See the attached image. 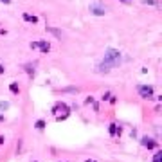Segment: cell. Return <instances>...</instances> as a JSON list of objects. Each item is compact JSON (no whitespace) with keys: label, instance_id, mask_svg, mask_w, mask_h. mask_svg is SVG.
Instances as JSON below:
<instances>
[{"label":"cell","instance_id":"cell-1","mask_svg":"<svg viewBox=\"0 0 162 162\" xmlns=\"http://www.w3.org/2000/svg\"><path fill=\"white\" fill-rule=\"evenodd\" d=\"M121 63V52L115 49H106L104 51V60L97 65V72H110L112 67Z\"/></svg>","mask_w":162,"mask_h":162},{"label":"cell","instance_id":"cell-2","mask_svg":"<svg viewBox=\"0 0 162 162\" xmlns=\"http://www.w3.org/2000/svg\"><path fill=\"white\" fill-rule=\"evenodd\" d=\"M54 115H56L58 121L67 119V117H69V106H67L65 103H58V104L54 106Z\"/></svg>","mask_w":162,"mask_h":162},{"label":"cell","instance_id":"cell-3","mask_svg":"<svg viewBox=\"0 0 162 162\" xmlns=\"http://www.w3.org/2000/svg\"><path fill=\"white\" fill-rule=\"evenodd\" d=\"M90 13L96 15V16H103V15H106V5H103L101 2H92L90 4Z\"/></svg>","mask_w":162,"mask_h":162},{"label":"cell","instance_id":"cell-4","mask_svg":"<svg viewBox=\"0 0 162 162\" xmlns=\"http://www.w3.org/2000/svg\"><path fill=\"white\" fill-rule=\"evenodd\" d=\"M137 90H139L142 99H151L153 97V86H150V85H139Z\"/></svg>","mask_w":162,"mask_h":162},{"label":"cell","instance_id":"cell-5","mask_svg":"<svg viewBox=\"0 0 162 162\" xmlns=\"http://www.w3.org/2000/svg\"><path fill=\"white\" fill-rule=\"evenodd\" d=\"M36 49H40L41 54H47L51 51V43L47 40H41V41H36Z\"/></svg>","mask_w":162,"mask_h":162},{"label":"cell","instance_id":"cell-6","mask_svg":"<svg viewBox=\"0 0 162 162\" xmlns=\"http://www.w3.org/2000/svg\"><path fill=\"white\" fill-rule=\"evenodd\" d=\"M141 142H142V146H144V148H148V150H153V148H157V146H159V142H157V141L148 139V137H144Z\"/></svg>","mask_w":162,"mask_h":162},{"label":"cell","instance_id":"cell-7","mask_svg":"<svg viewBox=\"0 0 162 162\" xmlns=\"http://www.w3.org/2000/svg\"><path fill=\"white\" fill-rule=\"evenodd\" d=\"M23 20L29 22V23H38V18L34 15H29V13H23Z\"/></svg>","mask_w":162,"mask_h":162},{"label":"cell","instance_id":"cell-8","mask_svg":"<svg viewBox=\"0 0 162 162\" xmlns=\"http://www.w3.org/2000/svg\"><path fill=\"white\" fill-rule=\"evenodd\" d=\"M110 133L112 135H121V128H117L115 124H110Z\"/></svg>","mask_w":162,"mask_h":162},{"label":"cell","instance_id":"cell-9","mask_svg":"<svg viewBox=\"0 0 162 162\" xmlns=\"http://www.w3.org/2000/svg\"><path fill=\"white\" fill-rule=\"evenodd\" d=\"M9 90H11L13 94H18V92H20V88H18L16 83H11V85H9Z\"/></svg>","mask_w":162,"mask_h":162},{"label":"cell","instance_id":"cell-10","mask_svg":"<svg viewBox=\"0 0 162 162\" xmlns=\"http://www.w3.org/2000/svg\"><path fill=\"white\" fill-rule=\"evenodd\" d=\"M153 162H162V151H157L155 157H153Z\"/></svg>","mask_w":162,"mask_h":162},{"label":"cell","instance_id":"cell-11","mask_svg":"<svg viewBox=\"0 0 162 162\" xmlns=\"http://www.w3.org/2000/svg\"><path fill=\"white\" fill-rule=\"evenodd\" d=\"M7 108H9V103H7V101H0V110H2V112H4V110H7Z\"/></svg>","mask_w":162,"mask_h":162},{"label":"cell","instance_id":"cell-12","mask_svg":"<svg viewBox=\"0 0 162 162\" xmlns=\"http://www.w3.org/2000/svg\"><path fill=\"white\" fill-rule=\"evenodd\" d=\"M49 33H52L54 36H58V38H61V33H60V31H56V29H52V27H49Z\"/></svg>","mask_w":162,"mask_h":162},{"label":"cell","instance_id":"cell-13","mask_svg":"<svg viewBox=\"0 0 162 162\" xmlns=\"http://www.w3.org/2000/svg\"><path fill=\"white\" fill-rule=\"evenodd\" d=\"M36 128H38V130H43V128H45V122H43V121H38V122H36Z\"/></svg>","mask_w":162,"mask_h":162},{"label":"cell","instance_id":"cell-14","mask_svg":"<svg viewBox=\"0 0 162 162\" xmlns=\"http://www.w3.org/2000/svg\"><path fill=\"white\" fill-rule=\"evenodd\" d=\"M0 2H4V4H9V2H11V0H0Z\"/></svg>","mask_w":162,"mask_h":162},{"label":"cell","instance_id":"cell-15","mask_svg":"<svg viewBox=\"0 0 162 162\" xmlns=\"http://www.w3.org/2000/svg\"><path fill=\"white\" fill-rule=\"evenodd\" d=\"M2 72H4V67H2V65H0V74H2Z\"/></svg>","mask_w":162,"mask_h":162},{"label":"cell","instance_id":"cell-16","mask_svg":"<svg viewBox=\"0 0 162 162\" xmlns=\"http://www.w3.org/2000/svg\"><path fill=\"white\" fill-rule=\"evenodd\" d=\"M86 162H96V160H90V159H88V160H86Z\"/></svg>","mask_w":162,"mask_h":162},{"label":"cell","instance_id":"cell-17","mask_svg":"<svg viewBox=\"0 0 162 162\" xmlns=\"http://www.w3.org/2000/svg\"><path fill=\"white\" fill-rule=\"evenodd\" d=\"M121 2H130V0H121Z\"/></svg>","mask_w":162,"mask_h":162}]
</instances>
